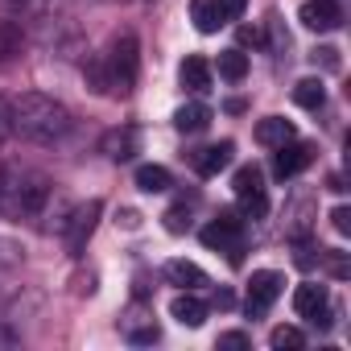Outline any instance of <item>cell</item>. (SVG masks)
I'll list each match as a JSON object with an SVG mask.
<instances>
[{
	"instance_id": "cell-1",
	"label": "cell",
	"mask_w": 351,
	"mask_h": 351,
	"mask_svg": "<svg viewBox=\"0 0 351 351\" xmlns=\"http://www.w3.org/2000/svg\"><path fill=\"white\" fill-rule=\"evenodd\" d=\"M71 108L46 91H25L9 104V128L29 145H58L71 132Z\"/></svg>"
},
{
	"instance_id": "cell-2",
	"label": "cell",
	"mask_w": 351,
	"mask_h": 351,
	"mask_svg": "<svg viewBox=\"0 0 351 351\" xmlns=\"http://www.w3.org/2000/svg\"><path fill=\"white\" fill-rule=\"evenodd\" d=\"M50 203V178L34 169H5V199H0V211L13 219H38Z\"/></svg>"
},
{
	"instance_id": "cell-3",
	"label": "cell",
	"mask_w": 351,
	"mask_h": 351,
	"mask_svg": "<svg viewBox=\"0 0 351 351\" xmlns=\"http://www.w3.org/2000/svg\"><path fill=\"white\" fill-rule=\"evenodd\" d=\"M104 71H108V95H128L136 87V71H141V42H136V34H120L112 42V50L104 54Z\"/></svg>"
},
{
	"instance_id": "cell-4",
	"label": "cell",
	"mask_w": 351,
	"mask_h": 351,
	"mask_svg": "<svg viewBox=\"0 0 351 351\" xmlns=\"http://www.w3.org/2000/svg\"><path fill=\"white\" fill-rule=\"evenodd\" d=\"M203 244L211 248V252H223L232 265H240V252H244V240H240V219H236V211H223L215 223H207L203 232Z\"/></svg>"
},
{
	"instance_id": "cell-5",
	"label": "cell",
	"mask_w": 351,
	"mask_h": 351,
	"mask_svg": "<svg viewBox=\"0 0 351 351\" xmlns=\"http://www.w3.org/2000/svg\"><path fill=\"white\" fill-rule=\"evenodd\" d=\"M293 310H298L306 322L322 326V330L335 322V306H330V293H326V285H318V281H302V285L293 289Z\"/></svg>"
},
{
	"instance_id": "cell-6",
	"label": "cell",
	"mask_w": 351,
	"mask_h": 351,
	"mask_svg": "<svg viewBox=\"0 0 351 351\" xmlns=\"http://www.w3.org/2000/svg\"><path fill=\"white\" fill-rule=\"evenodd\" d=\"M99 215H104V203H99V199H91V203L75 207V211H71V219H62V236H66V252H71V256H79V252L87 248V240H91V232H95Z\"/></svg>"
},
{
	"instance_id": "cell-7",
	"label": "cell",
	"mask_w": 351,
	"mask_h": 351,
	"mask_svg": "<svg viewBox=\"0 0 351 351\" xmlns=\"http://www.w3.org/2000/svg\"><path fill=\"white\" fill-rule=\"evenodd\" d=\"M281 285H285V277H281V273H273V269H256V273L248 277V298H244L248 318H265V314H269V306L281 298Z\"/></svg>"
},
{
	"instance_id": "cell-8",
	"label": "cell",
	"mask_w": 351,
	"mask_h": 351,
	"mask_svg": "<svg viewBox=\"0 0 351 351\" xmlns=\"http://www.w3.org/2000/svg\"><path fill=\"white\" fill-rule=\"evenodd\" d=\"M232 191H236V199L244 203V211H248L252 219H261V215L269 211L265 178H261V169H256V165H240V169H236V178H232Z\"/></svg>"
},
{
	"instance_id": "cell-9",
	"label": "cell",
	"mask_w": 351,
	"mask_h": 351,
	"mask_svg": "<svg viewBox=\"0 0 351 351\" xmlns=\"http://www.w3.org/2000/svg\"><path fill=\"white\" fill-rule=\"evenodd\" d=\"M298 21L314 34H330L343 25V9L335 5V0H306V5L298 9Z\"/></svg>"
},
{
	"instance_id": "cell-10",
	"label": "cell",
	"mask_w": 351,
	"mask_h": 351,
	"mask_svg": "<svg viewBox=\"0 0 351 351\" xmlns=\"http://www.w3.org/2000/svg\"><path fill=\"white\" fill-rule=\"evenodd\" d=\"M310 165V145H298V141H285V145H277V157H273V173L285 182V178H293V173H302Z\"/></svg>"
},
{
	"instance_id": "cell-11",
	"label": "cell",
	"mask_w": 351,
	"mask_h": 351,
	"mask_svg": "<svg viewBox=\"0 0 351 351\" xmlns=\"http://www.w3.org/2000/svg\"><path fill=\"white\" fill-rule=\"evenodd\" d=\"M169 318H178L182 326H191V330H195V326H203V322H207V302H203L195 289H182L178 298L169 302Z\"/></svg>"
},
{
	"instance_id": "cell-12",
	"label": "cell",
	"mask_w": 351,
	"mask_h": 351,
	"mask_svg": "<svg viewBox=\"0 0 351 351\" xmlns=\"http://www.w3.org/2000/svg\"><path fill=\"white\" fill-rule=\"evenodd\" d=\"M232 157H236V145L232 141H219V145H207V149L195 153V169L203 173V178H215L219 169L232 165Z\"/></svg>"
},
{
	"instance_id": "cell-13",
	"label": "cell",
	"mask_w": 351,
	"mask_h": 351,
	"mask_svg": "<svg viewBox=\"0 0 351 351\" xmlns=\"http://www.w3.org/2000/svg\"><path fill=\"white\" fill-rule=\"evenodd\" d=\"M161 277H165L169 285H178V289H203V285H211L207 273H203L195 261H165Z\"/></svg>"
},
{
	"instance_id": "cell-14",
	"label": "cell",
	"mask_w": 351,
	"mask_h": 351,
	"mask_svg": "<svg viewBox=\"0 0 351 351\" xmlns=\"http://www.w3.org/2000/svg\"><path fill=\"white\" fill-rule=\"evenodd\" d=\"M120 330H124V339H128V343H136V347H145V343H157V339H161V326H157V318H153V314H128V318H120Z\"/></svg>"
},
{
	"instance_id": "cell-15",
	"label": "cell",
	"mask_w": 351,
	"mask_h": 351,
	"mask_svg": "<svg viewBox=\"0 0 351 351\" xmlns=\"http://www.w3.org/2000/svg\"><path fill=\"white\" fill-rule=\"evenodd\" d=\"M178 79H182V87H186L191 95H203V91L211 87V62L199 58V54H191V58L178 66Z\"/></svg>"
},
{
	"instance_id": "cell-16",
	"label": "cell",
	"mask_w": 351,
	"mask_h": 351,
	"mask_svg": "<svg viewBox=\"0 0 351 351\" xmlns=\"http://www.w3.org/2000/svg\"><path fill=\"white\" fill-rule=\"evenodd\" d=\"M298 136V128L285 120V116H265L261 124H256V141L265 145V149H277V145H285V141H293Z\"/></svg>"
},
{
	"instance_id": "cell-17",
	"label": "cell",
	"mask_w": 351,
	"mask_h": 351,
	"mask_svg": "<svg viewBox=\"0 0 351 351\" xmlns=\"http://www.w3.org/2000/svg\"><path fill=\"white\" fill-rule=\"evenodd\" d=\"M99 149H104L112 161H128V157L136 153V128H112V132H104Z\"/></svg>"
},
{
	"instance_id": "cell-18",
	"label": "cell",
	"mask_w": 351,
	"mask_h": 351,
	"mask_svg": "<svg viewBox=\"0 0 351 351\" xmlns=\"http://www.w3.org/2000/svg\"><path fill=\"white\" fill-rule=\"evenodd\" d=\"M207 124H211V108L199 104V99H191V104H182L178 112H173V128L178 132H203Z\"/></svg>"
},
{
	"instance_id": "cell-19",
	"label": "cell",
	"mask_w": 351,
	"mask_h": 351,
	"mask_svg": "<svg viewBox=\"0 0 351 351\" xmlns=\"http://www.w3.org/2000/svg\"><path fill=\"white\" fill-rule=\"evenodd\" d=\"M293 104L306 108V112H322V104H326V83H322V79H298V83H293Z\"/></svg>"
},
{
	"instance_id": "cell-20",
	"label": "cell",
	"mask_w": 351,
	"mask_h": 351,
	"mask_svg": "<svg viewBox=\"0 0 351 351\" xmlns=\"http://www.w3.org/2000/svg\"><path fill=\"white\" fill-rule=\"evenodd\" d=\"M169 186H173V178H169L165 165H141V169H136V191H145V195H165Z\"/></svg>"
},
{
	"instance_id": "cell-21",
	"label": "cell",
	"mask_w": 351,
	"mask_h": 351,
	"mask_svg": "<svg viewBox=\"0 0 351 351\" xmlns=\"http://www.w3.org/2000/svg\"><path fill=\"white\" fill-rule=\"evenodd\" d=\"M191 17H195V29L199 34H219L228 25L219 17V9H215V0H191Z\"/></svg>"
},
{
	"instance_id": "cell-22",
	"label": "cell",
	"mask_w": 351,
	"mask_h": 351,
	"mask_svg": "<svg viewBox=\"0 0 351 351\" xmlns=\"http://www.w3.org/2000/svg\"><path fill=\"white\" fill-rule=\"evenodd\" d=\"M21 42H25L21 25H17V21H9V17H0V62L17 58V54H21Z\"/></svg>"
},
{
	"instance_id": "cell-23",
	"label": "cell",
	"mask_w": 351,
	"mask_h": 351,
	"mask_svg": "<svg viewBox=\"0 0 351 351\" xmlns=\"http://www.w3.org/2000/svg\"><path fill=\"white\" fill-rule=\"evenodd\" d=\"M219 75H223L228 83H240V79L248 75V54H244V50H223V54H219Z\"/></svg>"
},
{
	"instance_id": "cell-24",
	"label": "cell",
	"mask_w": 351,
	"mask_h": 351,
	"mask_svg": "<svg viewBox=\"0 0 351 351\" xmlns=\"http://www.w3.org/2000/svg\"><path fill=\"white\" fill-rule=\"evenodd\" d=\"M269 347H273V351H302V347H306V335H302L298 326H273Z\"/></svg>"
},
{
	"instance_id": "cell-25",
	"label": "cell",
	"mask_w": 351,
	"mask_h": 351,
	"mask_svg": "<svg viewBox=\"0 0 351 351\" xmlns=\"http://www.w3.org/2000/svg\"><path fill=\"white\" fill-rule=\"evenodd\" d=\"M191 207H195V203H173V207H169V211L161 215V219H165V232H169V236H182V232L191 228Z\"/></svg>"
},
{
	"instance_id": "cell-26",
	"label": "cell",
	"mask_w": 351,
	"mask_h": 351,
	"mask_svg": "<svg viewBox=\"0 0 351 351\" xmlns=\"http://www.w3.org/2000/svg\"><path fill=\"white\" fill-rule=\"evenodd\" d=\"M318 265H326V273H330L335 281H347V277H351V265H347V252H339V248H330V252L322 248V261H318Z\"/></svg>"
},
{
	"instance_id": "cell-27",
	"label": "cell",
	"mask_w": 351,
	"mask_h": 351,
	"mask_svg": "<svg viewBox=\"0 0 351 351\" xmlns=\"http://www.w3.org/2000/svg\"><path fill=\"white\" fill-rule=\"evenodd\" d=\"M21 256H25V248H21L17 240H9V236H0V273H9V269H17V265H21Z\"/></svg>"
},
{
	"instance_id": "cell-28",
	"label": "cell",
	"mask_w": 351,
	"mask_h": 351,
	"mask_svg": "<svg viewBox=\"0 0 351 351\" xmlns=\"http://www.w3.org/2000/svg\"><path fill=\"white\" fill-rule=\"evenodd\" d=\"M269 46H273V54H285L289 50V34H285V21L281 17H269Z\"/></svg>"
},
{
	"instance_id": "cell-29",
	"label": "cell",
	"mask_w": 351,
	"mask_h": 351,
	"mask_svg": "<svg viewBox=\"0 0 351 351\" xmlns=\"http://www.w3.org/2000/svg\"><path fill=\"white\" fill-rule=\"evenodd\" d=\"M87 83H91L95 95H108V71H104V58L87 62Z\"/></svg>"
},
{
	"instance_id": "cell-30",
	"label": "cell",
	"mask_w": 351,
	"mask_h": 351,
	"mask_svg": "<svg viewBox=\"0 0 351 351\" xmlns=\"http://www.w3.org/2000/svg\"><path fill=\"white\" fill-rule=\"evenodd\" d=\"M215 9L223 21H240V13L248 9V0H215Z\"/></svg>"
},
{
	"instance_id": "cell-31",
	"label": "cell",
	"mask_w": 351,
	"mask_h": 351,
	"mask_svg": "<svg viewBox=\"0 0 351 351\" xmlns=\"http://www.w3.org/2000/svg\"><path fill=\"white\" fill-rule=\"evenodd\" d=\"M219 347H228V351H244V347H252V339H248L244 330H223V335H219Z\"/></svg>"
},
{
	"instance_id": "cell-32",
	"label": "cell",
	"mask_w": 351,
	"mask_h": 351,
	"mask_svg": "<svg viewBox=\"0 0 351 351\" xmlns=\"http://www.w3.org/2000/svg\"><path fill=\"white\" fill-rule=\"evenodd\" d=\"M330 228H335L339 236H351V207H335V211H330Z\"/></svg>"
},
{
	"instance_id": "cell-33",
	"label": "cell",
	"mask_w": 351,
	"mask_h": 351,
	"mask_svg": "<svg viewBox=\"0 0 351 351\" xmlns=\"http://www.w3.org/2000/svg\"><path fill=\"white\" fill-rule=\"evenodd\" d=\"M293 261H298V265H302V269H314V265H318V261H322V248H310V244H302V248H298V256H293Z\"/></svg>"
},
{
	"instance_id": "cell-34",
	"label": "cell",
	"mask_w": 351,
	"mask_h": 351,
	"mask_svg": "<svg viewBox=\"0 0 351 351\" xmlns=\"http://www.w3.org/2000/svg\"><path fill=\"white\" fill-rule=\"evenodd\" d=\"M314 62H322L326 71H339V50L335 46H322V50H314Z\"/></svg>"
},
{
	"instance_id": "cell-35",
	"label": "cell",
	"mask_w": 351,
	"mask_h": 351,
	"mask_svg": "<svg viewBox=\"0 0 351 351\" xmlns=\"http://www.w3.org/2000/svg\"><path fill=\"white\" fill-rule=\"evenodd\" d=\"M215 306H219V310H232V306H236L232 289H215Z\"/></svg>"
},
{
	"instance_id": "cell-36",
	"label": "cell",
	"mask_w": 351,
	"mask_h": 351,
	"mask_svg": "<svg viewBox=\"0 0 351 351\" xmlns=\"http://www.w3.org/2000/svg\"><path fill=\"white\" fill-rule=\"evenodd\" d=\"M240 42H244V46H256V42H261V34H256L252 25H244V29H240Z\"/></svg>"
},
{
	"instance_id": "cell-37",
	"label": "cell",
	"mask_w": 351,
	"mask_h": 351,
	"mask_svg": "<svg viewBox=\"0 0 351 351\" xmlns=\"http://www.w3.org/2000/svg\"><path fill=\"white\" fill-rule=\"evenodd\" d=\"M116 223H124V228H136V223H141V215H136V211H120V219H116Z\"/></svg>"
},
{
	"instance_id": "cell-38",
	"label": "cell",
	"mask_w": 351,
	"mask_h": 351,
	"mask_svg": "<svg viewBox=\"0 0 351 351\" xmlns=\"http://www.w3.org/2000/svg\"><path fill=\"white\" fill-rule=\"evenodd\" d=\"M0 347H17V335H13V330H5V326H0Z\"/></svg>"
},
{
	"instance_id": "cell-39",
	"label": "cell",
	"mask_w": 351,
	"mask_h": 351,
	"mask_svg": "<svg viewBox=\"0 0 351 351\" xmlns=\"http://www.w3.org/2000/svg\"><path fill=\"white\" fill-rule=\"evenodd\" d=\"M5 124H9V108L0 104V132H5Z\"/></svg>"
},
{
	"instance_id": "cell-40",
	"label": "cell",
	"mask_w": 351,
	"mask_h": 351,
	"mask_svg": "<svg viewBox=\"0 0 351 351\" xmlns=\"http://www.w3.org/2000/svg\"><path fill=\"white\" fill-rule=\"evenodd\" d=\"M0 199H5V169H0Z\"/></svg>"
},
{
	"instance_id": "cell-41",
	"label": "cell",
	"mask_w": 351,
	"mask_h": 351,
	"mask_svg": "<svg viewBox=\"0 0 351 351\" xmlns=\"http://www.w3.org/2000/svg\"><path fill=\"white\" fill-rule=\"evenodd\" d=\"M13 5H38V0H13Z\"/></svg>"
}]
</instances>
